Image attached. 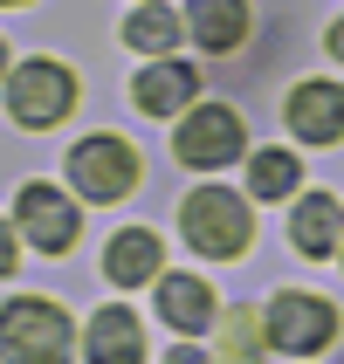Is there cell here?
I'll list each match as a JSON object with an SVG mask.
<instances>
[{"label": "cell", "mask_w": 344, "mask_h": 364, "mask_svg": "<svg viewBox=\"0 0 344 364\" xmlns=\"http://www.w3.org/2000/svg\"><path fill=\"white\" fill-rule=\"evenodd\" d=\"M165 364H214V358H207V350H193V344H186V350H165Z\"/></svg>", "instance_id": "19"}, {"label": "cell", "mask_w": 344, "mask_h": 364, "mask_svg": "<svg viewBox=\"0 0 344 364\" xmlns=\"http://www.w3.org/2000/svg\"><path fill=\"white\" fill-rule=\"evenodd\" d=\"M289 241L303 247L310 262H317V255H330V247H344V206L330 200V193L296 200V213H289Z\"/></svg>", "instance_id": "13"}, {"label": "cell", "mask_w": 344, "mask_h": 364, "mask_svg": "<svg viewBox=\"0 0 344 364\" xmlns=\"http://www.w3.org/2000/svg\"><path fill=\"white\" fill-rule=\"evenodd\" d=\"M179 227H186V241L200 247V255L234 262V255L248 247V200L227 193V186H200V193L179 206Z\"/></svg>", "instance_id": "2"}, {"label": "cell", "mask_w": 344, "mask_h": 364, "mask_svg": "<svg viewBox=\"0 0 344 364\" xmlns=\"http://www.w3.org/2000/svg\"><path fill=\"white\" fill-rule=\"evenodd\" d=\"M90 364H145V330L124 303L90 316Z\"/></svg>", "instance_id": "11"}, {"label": "cell", "mask_w": 344, "mask_h": 364, "mask_svg": "<svg viewBox=\"0 0 344 364\" xmlns=\"http://www.w3.org/2000/svg\"><path fill=\"white\" fill-rule=\"evenodd\" d=\"M262 323H269V344H276V350L310 358V350H324L330 337H338V309L317 303V296H276Z\"/></svg>", "instance_id": "6"}, {"label": "cell", "mask_w": 344, "mask_h": 364, "mask_svg": "<svg viewBox=\"0 0 344 364\" xmlns=\"http://www.w3.org/2000/svg\"><path fill=\"white\" fill-rule=\"evenodd\" d=\"M262 344H269V323L255 309H227L221 316V364H262Z\"/></svg>", "instance_id": "16"}, {"label": "cell", "mask_w": 344, "mask_h": 364, "mask_svg": "<svg viewBox=\"0 0 344 364\" xmlns=\"http://www.w3.org/2000/svg\"><path fill=\"white\" fill-rule=\"evenodd\" d=\"M138 172H145L138 151H131L124 138H103V131L69 151V179H76L83 200H124V193L138 186Z\"/></svg>", "instance_id": "5"}, {"label": "cell", "mask_w": 344, "mask_h": 364, "mask_svg": "<svg viewBox=\"0 0 344 364\" xmlns=\"http://www.w3.org/2000/svg\"><path fill=\"white\" fill-rule=\"evenodd\" d=\"M179 35H186V21L172 14V7H159V0H145L138 14L124 21V41H131V48H145V55H165Z\"/></svg>", "instance_id": "15"}, {"label": "cell", "mask_w": 344, "mask_h": 364, "mask_svg": "<svg viewBox=\"0 0 344 364\" xmlns=\"http://www.w3.org/2000/svg\"><path fill=\"white\" fill-rule=\"evenodd\" d=\"M14 220H21V234H28L41 255H62V247L76 241V206L62 200L56 186H41V179H28V186H21Z\"/></svg>", "instance_id": "7"}, {"label": "cell", "mask_w": 344, "mask_h": 364, "mask_svg": "<svg viewBox=\"0 0 344 364\" xmlns=\"http://www.w3.org/2000/svg\"><path fill=\"white\" fill-rule=\"evenodd\" d=\"M69 350H76V330L56 303L21 296L0 309V364H69Z\"/></svg>", "instance_id": "1"}, {"label": "cell", "mask_w": 344, "mask_h": 364, "mask_svg": "<svg viewBox=\"0 0 344 364\" xmlns=\"http://www.w3.org/2000/svg\"><path fill=\"white\" fill-rule=\"evenodd\" d=\"M330 55H338V62H344V14H338V21H330Z\"/></svg>", "instance_id": "20"}, {"label": "cell", "mask_w": 344, "mask_h": 364, "mask_svg": "<svg viewBox=\"0 0 344 364\" xmlns=\"http://www.w3.org/2000/svg\"><path fill=\"white\" fill-rule=\"evenodd\" d=\"M14 262H21V247H14V227L0 220V275H14Z\"/></svg>", "instance_id": "18"}, {"label": "cell", "mask_w": 344, "mask_h": 364, "mask_svg": "<svg viewBox=\"0 0 344 364\" xmlns=\"http://www.w3.org/2000/svg\"><path fill=\"white\" fill-rule=\"evenodd\" d=\"M131 97H138L145 117H172L186 103L200 97V69H186V62H152L138 82H131Z\"/></svg>", "instance_id": "9"}, {"label": "cell", "mask_w": 344, "mask_h": 364, "mask_svg": "<svg viewBox=\"0 0 344 364\" xmlns=\"http://www.w3.org/2000/svg\"><path fill=\"white\" fill-rule=\"evenodd\" d=\"M159 316L172 330H186V337H200L221 309H214V289H207L200 275H159Z\"/></svg>", "instance_id": "12"}, {"label": "cell", "mask_w": 344, "mask_h": 364, "mask_svg": "<svg viewBox=\"0 0 344 364\" xmlns=\"http://www.w3.org/2000/svg\"><path fill=\"white\" fill-rule=\"evenodd\" d=\"M103 275L118 289H138L159 275V234L152 227H124V234H110V255H103Z\"/></svg>", "instance_id": "14"}, {"label": "cell", "mask_w": 344, "mask_h": 364, "mask_svg": "<svg viewBox=\"0 0 344 364\" xmlns=\"http://www.w3.org/2000/svg\"><path fill=\"white\" fill-rule=\"evenodd\" d=\"M289 131L303 144H338L344 138V90L338 82H296L289 90Z\"/></svg>", "instance_id": "8"}, {"label": "cell", "mask_w": 344, "mask_h": 364, "mask_svg": "<svg viewBox=\"0 0 344 364\" xmlns=\"http://www.w3.org/2000/svg\"><path fill=\"white\" fill-rule=\"evenodd\" d=\"M0 7H14V0H0Z\"/></svg>", "instance_id": "22"}, {"label": "cell", "mask_w": 344, "mask_h": 364, "mask_svg": "<svg viewBox=\"0 0 344 364\" xmlns=\"http://www.w3.org/2000/svg\"><path fill=\"white\" fill-rule=\"evenodd\" d=\"M186 35L227 55V48H241L248 41V0H186Z\"/></svg>", "instance_id": "10"}, {"label": "cell", "mask_w": 344, "mask_h": 364, "mask_svg": "<svg viewBox=\"0 0 344 364\" xmlns=\"http://www.w3.org/2000/svg\"><path fill=\"white\" fill-rule=\"evenodd\" d=\"M69 103H76V76L62 69V62H21L14 76H7V110H14V124H62L69 117Z\"/></svg>", "instance_id": "4"}, {"label": "cell", "mask_w": 344, "mask_h": 364, "mask_svg": "<svg viewBox=\"0 0 344 364\" xmlns=\"http://www.w3.org/2000/svg\"><path fill=\"white\" fill-rule=\"evenodd\" d=\"M0 82H7V48H0Z\"/></svg>", "instance_id": "21"}, {"label": "cell", "mask_w": 344, "mask_h": 364, "mask_svg": "<svg viewBox=\"0 0 344 364\" xmlns=\"http://www.w3.org/2000/svg\"><path fill=\"white\" fill-rule=\"evenodd\" d=\"M172 151H179L193 172H221V165H234L248 151V131H241V117H234L227 103H200V110H186Z\"/></svg>", "instance_id": "3"}, {"label": "cell", "mask_w": 344, "mask_h": 364, "mask_svg": "<svg viewBox=\"0 0 344 364\" xmlns=\"http://www.w3.org/2000/svg\"><path fill=\"white\" fill-rule=\"evenodd\" d=\"M248 186H255V200H283L303 186V165L289 159V151H255L248 159Z\"/></svg>", "instance_id": "17"}]
</instances>
